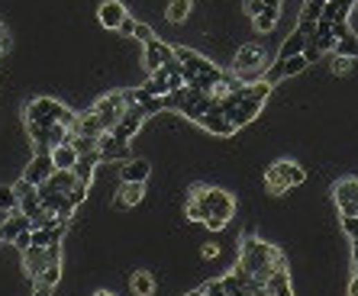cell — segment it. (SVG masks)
<instances>
[{"mask_svg": "<svg viewBox=\"0 0 358 296\" xmlns=\"http://www.w3.org/2000/svg\"><path fill=\"white\" fill-rule=\"evenodd\" d=\"M342 232H346L352 241H358V216H342Z\"/></svg>", "mask_w": 358, "mask_h": 296, "instance_id": "e575fe53", "label": "cell"}, {"mask_svg": "<svg viewBox=\"0 0 358 296\" xmlns=\"http://www.w3.org/2000/svg\"><path fill=\"white\" fill-rule=\"evenodd\" d=\"M0 42H7V29H3V23H0Z\"/></svg>", "mask_w": 358, "mask_h": 296, "instance_id": "ee69618b", "label": "cell"}, {"mask_svg": "<svg viewBox=\"0 0 358 296\" xmlns=\"http://www.w3.org/2000/svg\"><path fill=\"white\" fill-rule=\"evenodd\" d=\"M274 23H278V13H268V10H262V13L255 17V29H262V33H271Z\"/></svg>", "mask_w": 358, "mask_h": 296, "instance_id": "836d02e7", "label": "cell"}, {"mask_svg": "<svg viewBox=\"0 0 358 296\" xmlns=\"http://www.w3.org/2000/svg\"><path fill=\"white\" fill-rule=\"evenodd\" d=\"M165 17H168V23H184L190 17V0H171Z\"/></svg>", "mask_w": 358, "mask_h": 296, "instance_id": "f1b7e54d", "label": "cell"}, {"mask_svg": "<svg viewBox=\"0 0 358 296\" xmlns=\"http://www.w3.org/2000/svg\"><path fill=\"white\" fill-rule=\"evenodd\" d=\"M307 3H316V7H323V3H326V0H307Z\"/></svg>", "mask_w": 358, "mask_h": 296, "instance_id": "f6af8a7d", "label": "cell"}, {"mask_svg": "<svg viewBox=\"0 0 358 296\" xmlns=\"http://www.w3.org/2000/svg\"><path fill=\"white\" fill-rule=\"evenodd\" d=\"M200 255H204V258H217V255H220V248H217V245H213V241H207V245H204V248H200Z\"/></svg>", "mask_w": 358, "mask_h": 296, "instance_id": "f35d334b", "label": "cell"}, {"mask_svg": "<svg viewBox=\"0 0 358 296\" xmlns=\"http://www.w3.org/2000/svg\"><path fill=\"white\" fill-rule=\"evenodd\" d=\"M13 194H17V213L29 216V222H33V216L42 213V206H39V187L29 184L26 177H23L19 184H13Z\"/></svg>", "mask_w": 358, "mask_h": 296, "instance_id": "9c48e42d", "label": "cell"}, {"mask_svg": "<svg viewBox=\"0 0 358 296\" xmlns=\"http://www.w3.org/2000/svg\"><path fill=\"white\" fill-rule=\"evenodd\" d=\"M352 62H355V58H349V55H336L332 58V74H346L352 68Z\"/></svg>", "mask_w": 358, "mask_h": 296, "instance_id": "d590c367", "label": "cell"}, {"mask_svg": "<svg viewBox=\"0 0 358 296\" xmlns=\"http://www.w3.org/2000/svg\"><path fill=\"white\" fill-rule=\"evenodd\" d=\"M19 255H23V268H26V274H29L33 280H36L39 274H42V268H46L48 261H52V258H48V251H46V248H36V245L23 248Z\"/></svg>", "mask_w": 358, "mask_h": 296, "instance_id": "ac0fdd59", "label": "cell"}, {"mask_svg": "<svg viewBox=\"0 0 358 296\" xmlns=\"http://www.w3.org/2000/svg\"><path fill=\"white\" fill-rule=\"evenodd\" d=\"M349 296H358V274H355V280L349 284Z\"/></svg>", "mask_w": 358, "mask_h": 296, "instance_id": "b9f144b4", "label": "cell"}, {"mask_svg": "<svg viewBox=\"0 0 358 296\" xmlns=\"http://www.w3.org/2000/svg\"><path fill=\"white\" fill-rule=\"evenodd\" d=\"M242 10H245V17H258L262 13V0H242Z\"/></svg>", "mask_w": 358, "mask_h": 296, "instance_id": "8d00e7d4", "label": "cell"}, {"mask_svg": "<svg viewBox=\"0 0 358 296\" xmlns=\"http://www.w3.org/2000/svg\"><path fill=\"white\" fill-rule=\"evenodd\" d=\"M303 48H307V36H301V33H294V36L284 39L281 52H278V58H291V55H301Z\"/></svg>", "mask_w": 358, "mask_h": 296, "instance_id": "4316f807", "label": "cell"}, {"mask_svg": "<svg viewBox=\"0 0 358 296\" xmlns=\"http://www.w3.org/2000/svg\"><path fill=\"white\" fill-rule=\"evenodd\" d=\"M75 181H78V177H75V171H52V177H48L46 184L52 187V190H62V194H68Z\"/></svg>", "mask_w": 358, "mask_h": 296, "instance_id": "83f0119b", "label": "cell"}, {"mask_svg": "<svg viewBox=\"0 0 358 296\" xmlns=\"http://www.w3.org/2000/svg\"><path fill=\"white\" fill-rule=\"evenodd\" d=\"M87 190H91V187L81 184V181H75V184H71V190H68V200H71V206H75V210L87 200Z\"/></svg>", "mask_w": 358, "mask_h": 296, "instance_id": "1f68e13d", "label": "cell"}, {"mask_svg": "<svg viewBox=\"0 0 358 296\" xmlns=\"http://www.w3.org/2000/svg\"><path fill=\"white\" fill-rule=\"evenodd\" d=\"M97 151H100V158H104V161H129V158H132L129 142H120L114 132L97 136Z\"/></svg>", "mask_w": 358, "mask_h": 296, "instance_id": "8fae6325", "label": "cell"}, {"mask_svg": "<svg viewBox=\"0 0 358 296\" xmlns=\"http://www.w3.org/2000/svg\"><path fill=\"white\" fill-rule=\"evenodd\" d=\"M39 206H42V213L55 216V219H62V222H68L71 216H75V206H71L68 194L52 190L48 184H39Z\"/></svg>", "mask_w": 358, "mask_h": 296, "instance_id": "8992f818", "label": "cell"}, {"mask_svg": "<svg viewBox=\"0 0 358 296\" xmlns=\"http://www.w3.org/2000/svg\"><path fill=\"white\" fill-rule=\"evenodd\" d=\"M26 229H33V222H29V216H23V213H10L7 219L0 222V235H3V241H13L19 232H26Z\"/></svg>", "mask_w": 358, "mask_h": 296, "instance_id": "44dd1931", "label": "cell"}, {"mask_svg": "<svg viewBox=\"0 0 358 296\" xmlns=\"http://www.w3.org/2000/svg\"><path fill=\"white\" fill-rule=\"evenodd\" d=\"M26 122H42V126H52V122H62V126H68L71 129V136H75V126H78V116L68 107H62L58 100H52V97H39V100L26 103Z\"/></svg>", "mask_w": 358, "mask_h": 296, "instance_id": "3957f363", "label": "cell"}, {"mask_svg": "<svg viewBox=\"0 0 358 296\" xmlns=\"http://www.w3.org/2000/svg\"><path fill=\"white\" fill-rule=\"evenodd\" d=\"M129 290L136 296H152L155 293V277H152L149 270H136L129 277Z\"/></svg>", "mask_w": 358, "mask_h": 296, "instance_id": "603a6c76", "label": "cell"}, {"mask_svg": "<svg viewBox=\"0 0 358 296\" xmlns=\"http://www.w3.org/2000/svg\"><path fill=\"white\" fill-rule=\"evenodd\" d=\"M352 258H355V274H358V241H352Z\"/></svg>", "mask_w": 358, "mask_h": 296, "instance_id": "7bdbcfd3", "label": "cell"}, {"mask_svg": "<svg viewBox=\"0 0 358 296\" xmlns=\"http://www.w3.org/2000/svg\"><path fill=\"white\" fill-rule=\"evenodd\" d=\"M104 158H100V151H91V155H81L78 158V165H75V177L81 181V184L91 187V181H94V171L97 165H100Z\"/></svg>", "mask_w": 358, "mask_h": 296, "instance_id": "7402d4cb", "label": "cell"}, {"mask_svg": "<svg viewBox=\"0 0 358 296\" xmlns=\"http://www.w3.org/2000/svg\"><path fill=\"white\" fill-rule=\"evenodd\" d=\"M332 55H349V58H358V36L355 33H346V36H336V48H332Z\"/></svg>", "mask_w": 358, "mask_h": 296, "instance_id": "d4e9b609", "label": "cell"}, {"mask_svg": "<svg viewBox=\"0 0 358 296\" xmlns=\"http://www.w3.org/2000/svg\"><path fill=\"white\" fill-rule=\"evenodd\" d=\"M142 194H145V184H120L114 206L116 210H132V206L142 200Z\"/></svg>", "mask_w": 358, "mask_h": 296, "instance_id": "d6986e66", "label": "cell"}, {"mask_svg": "<svg viewBox=\"0 0 358 296\" xmlns=\"http://www.w3.org/2000/svg\"><path fill=\"white\" fill-rule=\"evenodd\" d=\"M149 174H152V165L145 158H129V161H123V167H120L123 184H145Z\"/></svg>", "mask_w": 358, "mask_h": 296, "instance_id": "9a60e30c", "label": "cell"}, {"mask_svg": "<svg viewBox=\"0 0 358 296\" xmlns=\"http://www.w3.org/2000/svg\"><path fill=\"white\" fill-rule=\"evenodd\" d=\"M303 181H307V171H303L297 161H287V158L274 161V165L265 171V184H268L271 194H287L291 187H301Z\"/></svg>", "mask_w": 358, "mask_h": 296, "instance_id": "277c9868", "label": "cell"}, {"mask_svg": "<svg viewBox=\"0 0 358 296\" xmlns=\"http://www.w3.org/2000/svg\"><path fill=\"white\" fill-rule=\"evenodd\" d=\"M52 171H55V165H52V155L48 151H36V155L29 158V165H26V181L29 184H46L48 177H52Z\"/></svg>", "mask_w": 358, "mask_h": 296, "instance_id": "4fadbf2b", "label": "cell"}, {"mask_svg": "<svg viewBox=\"0 0 358 296\" xmlns=\"http://www.w3.org/2000/svg\"><path fill=\"white\" fill-rule=\"evenodd\" d=\"M120 33H126V36H132V39H139L142 46H145V42H149V39H155V33H152L149 26H145V23H136V19H123V26H120Z\"/></svg>", "mask_w": 358, "mask_h": 296, "instance_id": "cb8c5ba5", "label": "cell"}, {"mask_svg": "<svg viewBox=\"0 0 358 296\" xmlns=\"http://www.w3.org/2000/svg\"><path fill=\"white\" fill-rule=\"evenodd\" d=\"M13 245H17L19 251H23V248H29V229H26V232H19L17 239H13Z\"/></svg>", "mask_w": 358, "mask_h": 296, "instance_id": "ab89813d", "label": "cell"}, {"mask_svg": "<svg viewBox=\"0 0 358 296\" xmlns=\"http://www.w3.org/2000/svg\"><path fill=\"white\" fill-rule=\"evenodd\" d=\"M197 126H204V129L213 132V136H233V132H236V126H233V122L220 113V107H213L210 113H204V116L197 120Z\"/></svg>", "mask_w": 358, "mask_h": 296, "instance_id": "e0dca14e", "label": "cell"}, {"mask_svg": "<svg viewBox=\"0 0 358 296\" xmlns=\"http://www.w3.org/2000/svg\"><path fill=\"white\" fill-rule=\"evenodd\" d=\"M126 17H129V13L123 7V0H100V7H97V19H100V26H107V29H120Z\"/></svg>", "mask_w": 358, "mask_h": 296, "instance_id": "5bb4252c", "label": "cell"}, {"mask_svg": "<svg viewBox=\"0 0 358 296\" xmlns=\"http://www.w3.org/2000/svg\"><path fill=\"white\" fill-rule=\"evenodd\" d=\"M142 122H145V116H142V110H139V103H129L126 110H123V116L116 120V126L110 132H114L116 139L120 142H132L136 136H139V129H142Z\"/></svg>", "mask_w": 358, "mask_h": 296, "instance_id": "52a82bcc", "label": "cell"}, {"mask_svg": "<svg viewBox=\"0 0 358 296\" xmlns=\"http://www.w3.org/2000/svg\"><path fill=\"white\" fill-rule=\"evenodd\" d=\"M307 65H310V62L303 58V52H301V55H291V58H278V62H274V65L265 71V81L274 87V84L284 81V77H294V74L307 71Z\"/></svg>", "mask_w": 358, "mask_h": 296, "instance_id": "ba28073f", "label": "cell"}, {"mask_svg": "<svg viewBox=\"0 0 358 296\" xmlns=\"http://www.w3.org/2000/svg\"><path fill=\"white\" fill-rule=\"evenodd\" d=\"M262 10H268V13H278V17H281V0H262Z\"/></svg>", "mask_w": 358, "mask_h": 296, "instance_id": "74e56055", "label": "cell"}, {"mask_svg": "<svg viewBox=\"0 0 358 296\" xmlns=\"http://www.w3.org/2000/svg\"><path fill=\"white\" fill-rule=\"evenodd\" d=\"M33 296H52V287H36L33 290Z\"/></svg>", "mask_w": 358, "mask_h": 296, "instance_id": "60d3db41", "label": "cell"}, {"mask_svg": "<svg viewBox=\"0 0 358 296\" xmlns=\"http://www.w3.org/2000/svg\"><path fill=\"white\" fill-rule=\"evenodd\" d=\"M52 165H55V171H75V165H78V151H75V145L71 142H65V145H55L52 151Z\"/></svg>", "mask_w": 358, "mask_h": 296, "instance_id": "ffe728a7", "label": "cell"}, {"mask_svg": "<svg viewBox=\"0 0 358 296\" xmlns=\"http://www.w3.org/2000/svg\"><path fill=\"white\" fill-rule=\"evenodd\" d=\"M265 290H268V293H274V296H294L287 264H278V268H271V274L265 277Z\"/></svg>", "mask_w": 358, "mask_h": 296, "instance_id": "2e32d148", "label": "cell"}, {"mask_svg": "<svg viewBox=\"0 0 358 296\" xmlns=\"http://www.w3.org/2000/svg\"><path fill=\"white\" fill-rule=\"evenodd\" d=\"M278 264H287V261H284V255L274 248V245H268V241H262V239H255V235H245V239H242V251H239V268H242L245 274L268 277L271 268H278Z\"/></svg>", "mask_w": 358, "mask_h": 296, "instance_id": "7a4b0ae2", "label": "cell"}, {"mask_svg": "<svg viewBox=\"0 0 358 296\" xmlns=\"http://www.w3.org/2000/svg\"><path fill=\"white\" fill-rule=\"evenodd\" d=\"M262 296H274V293H268V290H265V293H262Z\"/></svg>", "mask_w": 358, "mask_h": 296, "instance_id": "7dc6e473", "label": "cell"}, {"mask_svg": "<svg viewBox=\"0 0 358 296\" xmlns=\"http://www.w3.org/2000/svg\"><path fill=\"white\" fill-rule=\"evenodd\" d=\"M0 241H3V235H0Z\"/></svg>", "mask_w": 358, "mask_h": 296, "instance_id": "c3c4849f", "label": "cell"}, {"mask_svg": "<svg viewBox=\"0 0 358 296\" xmlns=\"http://www.w3.org/2000/svg\"><path fill=\"white\" fill-rule=\"evenodd\" d=\"M265 68V52L258 46H242L236 55V71L239 77H252V74H258Z\"/></svg>", "mask_w": 358, "mask_h": 296, "instance_id": "7c38bea8", "label": "cell"}, {"mask_svg": "<svg viewBox=\"0 0 358 296\" xmlns=\"http://www.w3.org/2000/svg\"><path fill=\"white\" fill-rule=\"evenodd\" d=\"M0 210L17 213V194H13V187H0Z\"/></svg>", "mask_w": 358, "mask_h": 296, "instance_id": "d6a6232c", "label": "cell"}, {"mask_svg": "<svg viewBox=\"0 0 358 296\" xmlns=\"http://www.w3.org/2000/svg\"><path fill=\"white\" fill-rule=\"evenodd\" d=\"M171 58H174V48L168 46V42H161L159 36L155 39H149L145 46H142V62H145V71H155V68H161V65H168Z\"/></svg>", "mask_w": 358, "mask_h": 296, "instance_id": "30bf717a", "label": "cell"}, {"mask_svg": "<svg viewBox=\"0 0 358 296\" xmlns=\"http://www.w3.org/2000/svg\"><path fill=\"white\" fill-rule=\"evenodd\" d=\"M58 277H62V261H48L46 268H42V274H39L33 284H36V287H55Z\"/></svg>", "mask_w": 358, "mask_h": 296, "instance_id": "484cf974", "label": "cell"}, {"mask_svg": "<svg viewBox=\"0 0 358 296\" xmlns=\"http://www.w3.org/2000/svg\"><path fill=\"white\" fill-rule=\"evenodd\" d=\"M129 107V100H126V91H114V93H107V97H100V100L91 107V113H94L97 120L104 122V129L110 132L116 126V120L123 116V110Z\"/></svg>", "mask_w": 358, "mask_h": 296, "instance_id": "5b68a950", "label": "cell"}, {"mask_svg": "<svg viewBox=\"0 0 358 296\" xmlns=\"http://www.w3.org/2000/svg\"><path fill=\"white\" fill-rule=\"evenodd\" d=\"M71 145H75L78 158H81V155H91V151H97V139H94V136H71Z\"/></svg>", "mask_w": 358, "mask_h": 296, "instance_id": "4dcf8cb0", "label": "cell"}, {"mask_svg": "<svg viewBox=\"0 0 358 296\" xmlns=\"http://www.w3.org/2000/svg\"><path fill=\"white\" fill-rule=\"evenodd\" d=\"M139 110H142V116H145V120H149V116H159V113L165 110V100H161V97H142Z\"/></svg>", "mask_w": 358, "mask_h": 296, "instance_id": "f546056e", "label": "cell"}, {"mask_svg": "<svg viewBox=\"0 0 358 296\" xmlns=\"http://www.w3.org/2000/svg\"><path fill=\"white\" fill-rule=\"evenodd\" d=\"M94 296H114V293H107V290H97V293Z\"/></svg>", "mask_w": 358, "mask_h": 296, "instance_id": "bcb514c9", "label": "cell"}, {"mask_svg": "<svg viewBox=\"0 0 358 296\" xmlns=\"http://www.w3.org/2000/svg\"><path fill=\"white\" fill-rule=\"evenodd\" d=\"M233 213H236V200L223 187H207V184L190 187L188 203H184V216L190 222H207V219L229 222Z\"/></svg>", "mask_w": 358, "mask_h": 296, "instance_id": "6da1fadb", "label": "cell"}]
</instances>
